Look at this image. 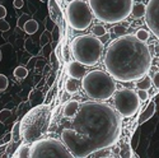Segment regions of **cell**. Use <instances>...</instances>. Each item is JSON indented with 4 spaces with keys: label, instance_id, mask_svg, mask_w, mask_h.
<instances>
[{
    "label": "cell",
    "instance_id": "cell-1",
    "mask_svg": "<svg viewBox=\"0 0 159 158\" xmlns=\"http://www.w3.org/2000/svg\"><path fill=\"white\" fill-rule=\"evenodd\" d=\"M122 130L121 116L110 105L93 101L80 105L73 117L71 129H64L62 143L76 158H85L118 142Z\"/></svg>",
    "mask_w": 159,
    "mask_h": 158
},
{
    "label": "cell",
    "instance_id": "cell-2",
    "mask_svg": "<svg viewBox=\"0 0 159 158\" xmlns=\"http://www.w3.org/2000/svg\"><path fill=\"white\" fill-rule=\"evenodd\" d=\"M152 61L149 46L134 35H125L113 40L103 60L107 73L122 83L144 78L152 69Z\"/></svg>",
    "mask_w": 159,
    "mask_h": 158
},
{
    "label": "cell",
    "instance_id": "cell-3",
    "mask_svg": "<svg viewBox=\"0 0 159 158\" xmlns=\"http://www.w3.org/2000/svg\"><path fill=\"white\" fill-rule=\"evenodd\" d=\"M93 16L103 23L117 24L130 14L134 0H88Z\"/></svg>",
    "mask_w": 159,
    "mask_h": 158
},
{
    "label": "cell",
    "instance_id": "cell-4",
    "mask_svg": "<svg viewBox=\"0 0 159 158\" xmlns=\"http://www.w3.org/2000/svg\"><path fill=\"white\" fill-rule=\"evenodd\" d=\"M82 87L89 98L98 102L111 98L116 92L115 79L102 70H93L85 74L82 81Z\"/></svg>",
    "mask_w": 159,
    "mask_h": 158
},
{
    "label": "cell",
    "instance_id": "cell-5",
    "mask_svg": "<svg viewBox=\"0 0 159 158\" xmlns=\"http://www.w3.org/2000/svg\"><path fill=\"white\" fill-rule=\"evenodd\" d=\"M103 42L94 35L78 36L71 42V52L76 61L85 65L93 67L98 64L103 54Z\"/></svg>",
    "mask_w": 159,
    "mask_h": 158
},
{
    "label": "cell",
    "instance_id": "cell-6",
    "mask_svg": "<svg viewBox=\"0 0 159 158\" xmlns=\"http://www.w3.org/2000/svg\"><path fill=\"white\" fill-rule=\"evenodd\" d=\"M51 111L46 106L33 109L23 121V134L30 142H36L48 128Z\"/></svg>",
    "mask_w": 159,
    "mask_h": 158
},
{
    "label": "cell",
    "instance_id": "cell-7",
    "mask_svg": "<svg viewBox=\"0 0 159 158\" xmlns=\"http://www.w3.org/2000/svg\"><path fill=\"white\" fill-rule=\"evenodd\" d=\"M30 158H76L64 143L47 138L36 140L31 146Z\"/></svg>",
    "mask_w": 159,
    "mask_h": 158
},
{
    "label": "cell",
    "instance_id": "cell-8",
    "mask_svg": "<svg viewBox=\"0 0 159 158\" xmlns=\"http://www.w3.org/2000/svg\"><path fill=\"white\" fill-rule=\"evenodd\" d=\"M93 12L85 0H71L66 8V18L70 27L76 31H84L92 24Z\"/></svg>",
    "mask_w": 159,
    "mask_h": 158
},
{
    "label": "cell",
    "instance_id": "cell-9",
    "mask_svg": "<svg viewBox=\"0 0 159 158\" xmlns=\"http://www.w3.org/2000/svg\"><path fill=\"white\" fill-rule=\"evenodd\" d=\"M115 109L122 117H132L140 109V98L138 92L131 88H124L115 93Z\"/></svg>",
    "mask_w": 159,
    "mask_h": 158
},
{
    "label": "cell",
    "instance_id": "cell-10",
    "mask_svg": "<svg viewBox=\"0 0 159 158\" xmlns=\"http://www.w3.org/2000/svg\"><path fill=\"white\" fill-rule=\"evenodd\" d=\"M145 23L150 32L159 40V0H149L145 13Z\"/></svg>",
    "mask_w": 159,
    "mask_h": 158
},
{
    "label": "cell",
    "instance_id": "cell-11",
    "mask_svg": "<svg viewBox=\"0 0 159 158\" xmlns=\"http://www.w3.org/2000/svg\"><path fill=\"white\" fill-rule=\"evenodd\" d=\"M68 73L71 78L74 79H83L85 75V65L80 64L79 61H71L69 63V68H68Z\"/></svg>",
    "mask_w": 159,
    "mask_h": 158
},
{
    "label": "cell",
    "instance_id": "cell-12",
    "mask_svg": "<svg viewBox=\"0 0 159 158\" xmlns=\"http://www.w3.org/2000/svg\"><path fill=\"white\" fill-rule=\"evenodd\" d=\"M79 107H80V105L78 103V101H69V102L64 106V109H62V114H64L65 117L73 118V117L76 115Z\"/></svg>",
    "mask_w": 159,
    "mask_h": 158
},
{
    "label": "cell",
    "instance_id": "cell-13",
    "mask_svg": "<svg viewBox=\"0 0 159 158\" xmlns=\"http://www.w3.org/2000/svg\"><path fill=\"white\" fill-rule=\"evenodd\" d=\"M154 114H155V103H154V102H150L148 106H147V109L144 110V112L141 114L140 120H139V124H144L145 121H148L149 118L153 117Z\"/></svg>",
    "mask_w": 159,
    "mask_h": 158
},
{
    "label": "cell",
    "instance_id": "cell-14",
    "mask_svg": "<svg viewBox=\"0 0 159 158\" xmlns=\"http://www.w3.org/2000/svg\"><path fill=\"white\" fill-rule=\"evenodd\" d=\"M145 13H147V5L144 3H136V4H134V7H132L131 16L136 19H140V18L145 17Z\"/></svg>",
    "mask_w": 159,
    "mask_h": 158
},
{
    "label": "cell",
    "instance_id": "cell-15",
    "mask_svg": "<svg viewBox=\"0 0 159 158\" xmlns=\"http://www.w3.org/2000/svg\"><path fill=\"white\" fill-rule=\"evenodd\" d=\"M66 92L68 93H71V95H74V93H76V92L79 91V81L78 79H74V78H70V79H68V82H66Z\"/></svg>",
    "mask_w": 159,
    "mask_h": 158
},
{
    "label": "cell",
    "instance_id": "cell-16",
    "mask_svg": "<svg viewBox=\"0 0 159 158\" xmlns=\"http://www.w3.org/2000/svg\"><path fill=\"white\" fill-rule=\"evenodd\" d=\"M23 30L25 31V33H28V35L36 33L37 30H38V23H37V21H34V19H28L27 23L24 24V28H23Z\"/></svg>",
    "mask_w": 159,
    "mask_h": 158
},
{
    "label": "cell",
    "instance_id": "cell-17",
    "mask_svg": "<svg viewBox=\"0 0 159 158\" xmlns=\"http://www.w3.org/2000/svg\"><path fill=\"white\" fill-rule=\"evenodd\" d=\"M132 147L130 146L129 143H125L124 146L121 147V151H120V157L121 158H132Z\"/></svg>",
    "mask_w": 159,
    "mask_h": 158
},
{
    "label": "cell",
    "instance_id": "cell-18",
    "mask_svg": "<svg viewBox=\"0 0 159 158\" xmlns=\"http://www.w3.org/2000/svg\"><path fill=\"white\" fill-rule=\"evenodd\" d=\"M152 79L149 78V77H147L145 75L144 78H141L140 81L138 82V88L139 89H145V91H148L150 87H152Z\"/></svg>",
    "mask_w": 159,
    "mask_h": 158
},
{
    "label": "cell",
    "instance_id": "cell-19",
    "mask_svg": "<svg viewBox=\"0 0 159 158\" xmlns=\"http://www.w3.org/2000/svg\"><path fill=\"white\" fill-rule=\"evenodd\" d=\"M48 5H50V14H51V18H52V21H54V22H56V19H57V17H59V8H57V5H56V3H55V0H50Z\"/></svg>",
    "mask_w": 159,
    "mask_h": 158
},
{
    "label": "cell",
    "instance_id": "cell-20",
    "mask_svg": "<svg viewBox=\"0 0 159 158\" xmlns=\"http://www.w3.org/2000/svg\"><path fill=\"white\" fill-rule=\"evenodd\" d=\"M93 35L96 36V37H102V36H106L107 35V30H106V27L104 26H102V24H96L94 27H93Z\"/></svg>",
    "mask_w": 159,
    "mask_h": 158
},
{
    "label": "cell",
    "instance_id": "cell-21",
    "mask_svg": "<svg viewBox=\"0 0 159 158\" xmlns=\"http://www.w3.org/2000/svg\"><path fill=\"white\" fill-rule=\"evenodd\" d=\"M14 77L18 78V79H24L25 77L28 75V69L27 68H24V67H18L14 69Z\"/></svg>",
    "mask_w": 159,
    "mask_h": 158
},
{
    "label": "cell",
    "instance_id": "cell-22",
    "mask_svg": "<svg viewBox=\"0 0 159 158\" xmlns=\"http://www.w3.org/2000/svg\"><path fill=\"white\" fill-rule=\"evenodd\" d=\"M141 42H147L148 40H149V37H150V33H149V31H147V30H144V28H141V30H139L138 32H136V35H135Z\"/></svg>",
    "mask_w": 159,
    "mask_h": 158
},
{
    "label": "cell",
    "instance_id": "cell-23",
    "mask_svg": "<svg viewBox=\"0 0 159 158\" xmlns=\"http://www.w3.org/2000/svg\"><path fill=\"white\" fill-rule=\"evenodd\" d=\"M113 32H115L118 37L127 35V30H126V27H125V26H122V24H120V23H117L115 27H113Z\"/></svg>",
    "mask_w": 159,
    "mask_h": 158
},
{
    "label": "cell",
    "instance_id": "cell-24",
    "mask_svg": "<svg viewBox=\"0 0 159 158\" xmlns=\"http://www.w3.org/2000/svg\"><path fill=\"white\" fill-rule=\"evenodd\" d=\"M31 156V147H22L18 152V158H30Z\"/></svg>",
    "mask_w": 159,
    "mask_h": 158
},
{
    "label": "cell",
    "instance_id": "cell-25",
    "mask_svg": "<svg viewBox=\"0 0 159 158\" xmlns=\"http://www.w3.org/2000/svg\"><path fill=\"white\" fill-rule=\"evenodd\" d=\"M10 116H11V111H10L9 109H4V110H2V111H0V121H2V123H5L8 118H10Z\"/></svg>",
    "mask_w": 159,
    "mask_h": 158
},
{
    "label": "cell",
    "instance_id": "cell-26",
    "mask_svg": "<svg viewBox=\"0 0 159 158\" xmlns=\"http://www.w3.org/2000/svg\"><path fill=\"white\" fill-rule=\"evenodd\" d=\"M9 86V81H8V78L3 74H0V91H5Z\"/></svg>",
    "mask_w": 159,
    "mask_h": 158
},
{
    "label": "cell",
    "instance_id": "cell-27",
    "mask_svg": "<svg viewBox=\"0 0 159 158\" xmlns=\"http://www.w3.org/2000/svg\"><path fill=\"white\" fill-rule=\"evenodd\" d=\"M27 21H28V14H25V13H24V14H22L20 17H19V19H18V27L20 28V30H23L24 28V24L25 23H27Z\"/></svg>",
    "mask_w": 159,
    "mask_h": 158
},
{
    "label": "cell",
    "instance_id": "cell-28",
    "mask_svg": "<svg viewBox=\"0 0 159 158\" xmlns=\"http://www.w3.org/2000/svg\"><path fill=\"white\" fill-rule=\"evenodd\" d=\"M138 96H139L140 101H147V100L149 98L148 91H145V89H139V91H138Z\"/></svg>",
    "mask_w": 159,
    "mask_h": 158
},
{
    "label": "cell",
    "instance_id": "cell-29",
    "mask_svg": "<svg viewBox=\"0 0 159 158\" xmlns=\"http://www.w3.org/2000/svg\"><path fill=\"white\" fill-rule=\"evenodd\" d=\"M9 28H10L9 23L7 21H4V19H0V31H2V32H7V31H9Z\"/></svg>",
    "mask_w": 159,
    "mask_h": 158
},
{
    "label": "cell",
    "instance_id": "cell-30",
    "mask_svg": "<svg viewBox=\"0 0 159 158\" xmlns=\"http://www.w3.org/2000/svg\"><path fill=\"white\" fill-rule=\"evenodd\" d=\"M50 59H51V64H52V67H54V69H57L59 68V60H57L56 54H51Z\"/></svg>",
    "mask_w": 159,
    "mask_h": 158
},
{
    "label": "cell",
    "instance_id": "cell-31",
    "mask_svg": "<svg viewBox=\"0 0 159 158\" xmlns=\"http://www.w3.org/2000/svg\"><path fill=\"white\" fill-rule=\"evenodd\" d=\"M48 37H50V33L48 32H43V35L41 36V45L42 46H46L48 44Z\"/></svg>",
    "mask_w": 159,
    "mask_h": 158
},
{
    "label": "cell",
    "instance_id": "cell-32",
    "mask_svg": "<svg viewBox=\"0 0 159 158\" xmlns=\"http://www.w3.org/2000/svg\"><path fill=\"white\" fill-rule=\"evenodd\" d=\"M153 83H154L155 88L159 89V72H157V73L153 75Z\"/></svg>",
    "mask_w": 159,
    "mask_h": 158
},
{
    "label": "cell",
    "instance_id": "cell-33",
    "mask_svg": "<svg viewBox=\"0 0 159 158\" xmlns=\"http://www.w3.org/2000/svg\"><path fill=\"white\" fill-rule=\"evenodd\" d=\"M13 5H14V8H17V9H20V8H23L24 2L23 0H14V2H13Z\"/></svg>",
    "mask_w": 159,
    "mask_h": 158
},
{
    "label": "cell",
    "instance_id": "cell-34",
    "mask_svg": "<svg viewBox=\"0 0 159 158\" xmlns=\"http://www.w3.org/2000/svg\"><path fill=\"white\" fill-rule=\"evenodd\" d=\"M7 17V9L4 5H0V19H4Z\"/></svg>",
    "mask_w": 159,
    "mask_h": 158
},
{
    "label": "cell",
    "instance_id": "cell-35",
    "mask_svg": "<svg viewBox=\"0 0 159 158\" xmlns=\"http://www.w3.org/2000/svg\"><path fill=\"white\" fill-rule=\"evenodd\" d=\"M138 131H136V133H135V135H134V138H132V148H136V146H138Z\"/></svg>",
    "mask_w": 159,
    "mask_h": 158
},
{
    "label": "cell",
    "instance_id": "cell-36",
    "mask_svg": "<svg viewBox=\"0 0 159 158\" xmlns=\"http://www.w3.org/2000/svg\"><path fill=\"white\" fill-rule=\"evenodd\" d=\"M154 52L159 55V45H157V44H154Z\"/></svg>",
    "mask_w": 159,
    "mask_h": 158
},
{
    "label": "cell",
    "instance_id": "cell-37",
    "mask_svg": "<svg viewBox=\"0 0 159 158\" xmlns=\"http://www.w3.org/2000/svg\"><path fill=\"white\" fill-rule=\"evenodd\" d=\"M0 61H2V50H0Z\"/></svg>",
    "mask_w": 159,
    "mask_h": 158
},
{
    "label": "cell",
    "instance_id": "cell-38",
    "mask_svg": "<svg viewBox=\"0 0 159 158\" xmlns=\"http://www.w3.org/2000/svg\"><path fill=\"white\" fill-rule=\"evenodd\" d=\"M132 158H139V157L138 156H132Z\"/></svg>",
    "mask_w": 159,
    "mask_h": 158
},
{
    "label": "cell",
    "instance_id": "cell-39",
    "mask_svg": "<svg viewBox=\"0 0 159 158\" xmlns=\"http://www.w3.org/2000/svg\"><path fill=\"white\" fill-rule=\"evenodd\" d=\"M158 67H159V58H158Z\"/></svg>",
    "mask_w": 159,
    "mask_h": 158
},
{
    "label": "cell",
    "instance_id": "cell-40",
    "mask_svg": "<svg viewBox=\"0 0 159 158\" xmlns=\"http://www.w3.org/2000/svg\"><path fill=\"white\" fill-rule=\"evenodd\" d=\"M102 158H108V157H102Z\"/></svg>",
    "mask_w": 159,
    "mask_h": 158
}]
</instances>
